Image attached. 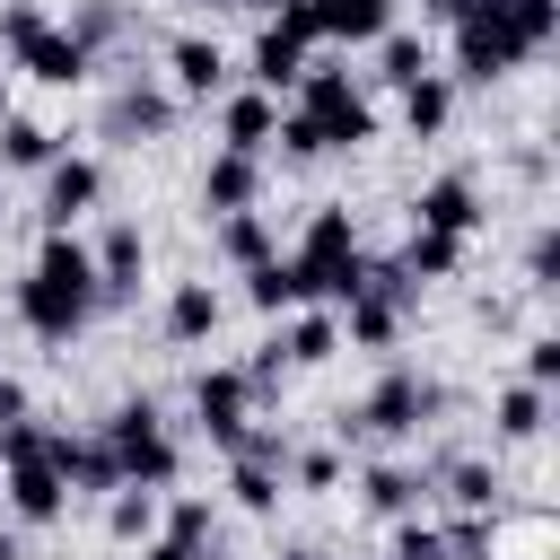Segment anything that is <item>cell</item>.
Here are the masks:
<instances>
[{"label":"cell","mask_w":560,"mask_h":560,"mask_svg":"<svg viewBox=\"0 0 560 560\" xmlns=\"http://www.w3.org/2000/svg\"><path fill=\"white\" fill-rule=\"evenodd\" d=\"M96 315H105V306H96V254H88L79 236H44L35 262H26V280H18V324L61 350V341H79Z\"/></svg>","instance_id":"6da1fadb"},{"label":"cell","mask_w":560,"mask_h":560,"mask_svg":"<svg viewBox=\"0 0 560 560\" xmlns=\"http://www.w3.org/2000/svg\"><path fill=\"white\" fill-rule=\"evenodd\" d=\"M298 289H306V306H350L359 289H368V245H359V219L341 210V201H315L306 210V228H298Z\"/></svg>","instance_id":"7a4b0ae2"},{"label":"cell","mask_w":560,"mask_h":560,"mask_svg":"<svg viewBox=\"0 0 560 560\" xmlns=\"http://www.w3.org/2000/svg\"><path fill=\"white\" fill-rule=\"evenodd\" d=\"M438 411H446V385H438V376L385 368V376L332 420V438H341V446H350V438H368V446H411L420 429H438Z\"/></svg>","instance_id":"3957f363"},{"label":"cell","mask_w":560,"mask_h":560,"mask_svg":"<svg viewBox=\"0 0 560 560\" xmlns=\"http://www.w3.org/2000/svg\"><path fill=\"white\" fill-rule=\"evenodd\" d=\"M96 438L114 446V472H122V490H175V472H184V446H175V429H166V411H158L149 394L114 402V411L96 420Z\"/></svg>","instance_id":"277c9868"},{"label":"cell","mask_w":560,"mask_h":560,"mask_svg":"<svg viewBox=\"0 0 560 560\" xmlns=\"http://www.w3.org/2000/svg\"><path fill=\"white\" fill-rule=\"evenodd\" d=\"M0 61L18 70V79H35V88H79L96 61L52 26V9L44 0H0Z\"/></svg>","instance_id":"5b68a950"},{"label":"cell","mask_w":560,"mask_h":560,"mask_svg":"<svg viewBox=\"0 0 560 560\" xmlns=\"http://www.w3.org/2000/svg\"><path fill=\"white\" fill-rule=\"evenodd\" d=\"M411 315H420V280H411L394 254H385V262L368 254V289L341 306V341H350V350H394V341L411 332Z\"/></svg>","instance_id":"8992f818"},{"label":"cell","mask_w":560,"mask_h":560,"mask_svg":"<svg viewBox=\"0 0 560 560\" xmlns=\"http://www.w3.org/2000/svg\"><path fill=\"white\" fill-rule=\"evenodd\" d=\"M455 44H446V79L455 88H499L525 52H516V26H508V0H464L455 18Z\"/></svg>","instance_id":"52a82bcc"},{"label":"cell","mask_w":560,"mask_h":560,"mask_svg":"<svg viewBox=\"0 0 560 560\" xmlns=\"http://www.w3.org/2000/svg\"><path fill=\"white\" fill-rule=\"evenodd\" d=\"M298 114L315 122L324 158H332V149H368V140H376V105H368V88H359L350 70H315V61H306V79H298Z\"/></svg>","instance_id":"ba28073f"},{"label":"cell","mask_w":560,"mask_h":560,"mask_svg":"<svg viewBox=\"0 0 560 560\" xmlns=\"http://www.w3.org/2000/svg\"><path fill=\"white\" fill-rule=\"evenodd\" d=\"M175 122H184V105L166 79H122L96 105V140H114V149H158V140H175Z\"/></svg>","instance_id":"9c48e42d"},{"label":"cell","mask_w":560,"mask_h":560,"mask_svg":"<svg viewBox=\"0 0 560 560\" xmlns=\"http://www.w3.org/2000/svg\"><path fill=\"white\" fill-rule=\"evenodd\" d=\"M96 201H105V166L79 158V149H61V158L44 166V201H35V219H44V236H70Z\"/></svg>","instance_id":"30bf717a"},{"label":"cell","mask_w":560,"mask_h":560,"mask_svg":"<svg viewBox=\"0 0 560 560\" xmlns=\"http://www.w3.org/2000/svg\"><path fill=\"white\" fill-rule=\"evenodd\" d=\"M411 228L472 245V236L490 228V201H481V184H472V175H429V184L411 192Z\"/></svg>","instance_id":"8fae6325"},{"label":"cell","mask_w":560,"mask_h":560,"mask_svg":"<svg viewBox=\"0 0 560 560\" xmlns=\"http://www.w3.org/2000/svg\"><path fill=\"white\" fill-rule=\"evenodd\" d=\"M192 429H201L219 455L254 429V385H245V368H201V376H192Z\"/></svg>","instance_id":"7c38bea8"},{"label":"cell","mask_w":560,"mask_h":560,"mask_svg":"<svg viewBox=\"0 0 560 560\" xmlns=\"http://www.w3.org/2000/svg\"><path fill=\"white\" fill-rule=\"evenodd\" d=\"M429 499H438L429 464H411V455H368V464H359V508H368V516L402 525V516H420Z\"/></svg>","instance_id":"4fadbf2b"},{"label":"cell","mask_w":560,"mask_h":560,"mask_svg":"<svg viewBox=\"0 0 560 560\" xmlns=\"http://www.w3.org/2000/svg\"><path fill=\"white\" fill-rule=\"evenodd\" d=\"M44 464L70 481V499H114V490H122L114 446H105L96 429H52V438H44Z\"/></svg>","instance_id":"5bb4252c"},{"label":"cell","mask_w":560,"mask_h":560,"mask_svg":"<svg viewBox=\"0 0 560 560\" xmlns=\"http://www.w3.org/2000/svg\"><path fill=\"white\" fill-rule=\"evenodd\" d=\"M166 88H175V105H210V96H228V52H219V35H201V26L166 35Z\"/></svg>","instance_id":"9a60e30c"},{"label":"cell","mask_w":560,"mask_h":560,"mask_svg":"<svg viewBox=\"0 0 560 560\" xmlns=\"http://www.w3.org/2000/svg\"><path fill=\"white\" fill-rule=\"evenodd\" d=\"M0 499H9V525H18V534H44V525L70 516V481H61L44 455H35V464H9V472H0Z\"/></svg>","instance_id":"2e32d148"},{"label":"cell","mask_w":560,"mask_h":560,"mask_svg":"<svg viewBox=\"0 0 560 560\" xmlns=\"http://www.w3.org/2000/svg\"><path fill=\"white\" fill-rule=\"evenodd\" d=\"M88 254H96V306H131V298H140V271H149V236H140V219H114Z\"/></svg>","instance_id":"e0dca14e"},{"label":"cell","mask_w":560,"mask_h":560,"mask_svg":"<svg viewBox=\"0 0 560 560\" xmlns=\"http://www.w3.org/2000/svg\"><path fill=\"white\" fill-rule=\"evenodd\" d=\"M429 481H438V499L455 516H499V490H508L490 455H446V464H429Z\"/></svg>","instance_id":"ac0fdd59"},{"label":"cell","mask_w":560,"mask_h":560,"mask_svg":"<svg viewBox=\"0 0 560 560\" xmlns=\"http://www.w3.org/2000/svg\"><path fill=\"white\" fill-rule=\"evenodd\" d=\"M271 131H280V96H262V88H228V96H219V149L262 158Z\"/></svg>","instance_id":"d6986e66"},{"label":"cell","mask_w":560,"mask_h":560,"mask_svg":"<svg viewBox=\"0 0 560 560\" xmlns=\"http://www.w3.org/2000/svg\"><path fill=\"white\" fill-rule=\"evenodd\" d=\"M201 210H210V219H228V210H262V158L219 149V158L201 166Z\"/></svg>","instance_id":"ffe728a7"},{"label":"cell","mask_w":560,"mask_h":560,"mask_svg":"<svg viewBox=\"0 0 560 560\" xmlns=\"http://www.w3.org/2000/svg\"><path fill=\"white\" fill-rule=\"evenodd\" d=\"M219 315H228V298H219L210 280H175V289H166V315H158V324H166V341H175V350H201V341L219 332Z\"/></svg>","instance_id":"44dd1931"},{"label":"cell","mask_w":560,"mask_h":560,"mask_svg":"<svg viewBox=\"0 0 560 560\" xmlns=\"http://www.w3.org/2000/svg\"><path fill=\"white\" fill-rule=\"evenodd\" d=\"M402 0H315V44H376L394 35Z\"/></svg>","instance_id":"7402d4cb"},{"label":"cell","mask_w":560,"mask_h":560,"mask_svg":"<svg viewBox=\"0 0 560 560\" xmlns=\"http://www.w3.org/2000/svg\"><path fill=\"white\" fill-rule=\"evenodd\" d=\"M52 158H61V131L9 105V114H0V175H44Z\"/></svg>","instance_id":"603a6c76"},{"label":"cell","mask_w":560,"mask_h":560,"mask_svg":"<svg viewBox=\"0 0 560 560\" xmlns=\"http://www.w3.org/2000/svg\"><path fill=\"white\" fill-rule=\"evenodd\" d=\"M210 245H219L236 271H254V262L280 254V228H271V210H228V219H210Z\"/></svg>","instance_id":"cb8c5ba5"},{"label":"cell","mask_w":560,"mask_h":560,"mask_svg":"<svg viewBox=\"0 0 560 560\" xmlns=\"http://www.w3.org/2000/svg\"><path fill=\"white\" fill-rule=\"evenodd\" d=\"M280 359H289V368H324V359H341V315H332V306H298V315L280 324Z\"/></svg>","instance_id":"d4e9b609"},{"label":"cell","mask_w":560,"mask_h":560,"mask_svg":"<svg viewBox=\"0 0 560 560\" xmlns=\"http://www.w3.org/2000/svg\"><path fill=\"white\" fill-rule=\"evenodd\" d=\"M551 429V394L542 385H499V402H490V438L499 446H534Z\"/></svg>","instance_id":"484cf974"},{"label":"cell","mask_w":560,"mask_h":560,"mask_svg":"<svg viewBox=\"0 0 560 560\" xmlns=\"http://www.w3.org/2000/svg\"><path fill=\"white\" fill-rule=\"evenodd\" d=\"M245 61H254V70H245V88H262V96H280V88H298V79H306V44H289L280 26H262Z\"/></svg>","instance_id":"4316f807"},{"label":"cell","mask_w":560,"mask_h":560,"mask_svg":"<svg viewBox=\"0 0 560 560\" xmlns=\"http://www.w3.org/2000/svg\"><path fill=\"white\" fill-rule=\"evenodd\" d=\"M368 52H376V88H394V96H402L411 79H429V70H438L429 35H402V26H394V35H376Z\"/></svg>","instance_id":"83f0119b"},{"label":"cell","mask_w":560,"mask_h":560,"mask_svg":"<svg viewBox=\"0 0 560 560\" xmlns=\"http://www.w3.org/2000/svg\"><path fill=\"white\" fill-rule=\"evenodd\" d=\"M446 122H455V79H446V70L411 79V88H402V131H411V140H438Z\"/></svg>","instance_id":"f1b7e54d"},{"label":"cell","mask_w":560,"mask_h":560,"mask_svg":"<svg viewBox=\"0 0 560 560\" xmlns=\"http://www.w3.org/2000/svg\"><path fill=\"white\" fill-rule=\"evenodd\" d=\"M236 280H245V306H254V315H298V306H306L289 254H271V262H254V271H236Z\"/></svg>","instance_id":"f546056e"},{"label":"cell","mask_w":560,"mask_h":560,"mask_svg":"<svg viewBox=\"0 0 560 560\" xmlns=\"http://www.w3.org/2000/svg\"><path fill=\"white\" fill-rule=\"evenodd\" d=\"M61 35L96 61V52H114V44L131 35V9H122V0H70V26H61Z\"/></svg>","instance_id":"4dcf8cb0"},{"label":"cell","mask_w":560,"mask_h":560,"mask_svg":"<svg viewBox=\"0 0 560 560\" xmlns=\"http://www.w3.org/2000/svg\"><path fill=\"white\" fill-rule=\"evenodd\" d=\"M394 262H402V271L429 289V280H455V271H464V245H455V236H429V228H411Z\"/></svg>","instance_id":"1f68e13d"},{"label":"cell","mask_w":560,"mask_h":560,"mask_svg":"<svg viewBox=\"0 0 560 560\" xmlns=\"http://www.w3.org/2000/svg\"><path fill=\"white\" fill-rule=\"evenodd\" d=\"M105 534H114L122 551H140V542L158 534V490H114V499H105Z\"/></svg>","instance_id":"d6a6232c"},{"label":"cell","mask_w":560,"mask_h":560,"mask_svg":"<svg viewBox=\"0 0 560 560\" xmlns=\"http://www.w3.org/2000/svg\"><path fill=\"white\" fill-rule=\"evenodd\" d=\"M228 499L245 508V516H280V472H262V464H228Z\"/></svg>","instance_id":"836d02e7"},{"label":"cell","mask_w":560,"mask_h":560,"mask_svg":"<svg viewBox=\"0 0 560 560\" xmlns=\"http://www.w3.org/2000/svg\"><path fill=\"white\" fill-rule=\"evenodd\" d=\"M438 542H446V560H499V516H446Z\"/></svg>","instance_id":"e575fe53"},{"label":"cell","mask_w":560,"mask_h":560,"mask_svg":"<svg viewBox=\"0 0 560 560\" xmlns=\"http://www.w3.org/2000/svg\"><path fill=\"white\" fill-rule=\"evenodd\" d=\"M508 26H516V52L534 61V52H551V35H560V0H508Z\"/></svg>","instance_id":"d590c367"},{"label":"cell","mask_w":560,"mask_h":560,"mask_svg":"<svg viewBox=\"0 0 560 560\" xmlns=\"http://www.w3.org/2000/svg\"><path fill=\"white\" fill-rule=\"evenodd\" d=\"M525 289H534V298H551V289H560V228H551V219L525 236Z\"/></svg>","instance_id":"8d00e7d4"},{"label":"cell","mask_w":560,"mask_h":560,"mask_svg":"<svg viewBox=\"0 0 560 560\" xmlns=\"http://www.w3.org/2000/svg\"><path fill=\"white\" fill-rule=\"evenodd\" d=\"M158 534H175V542H192V551H210V490H184L166 516H158Z\"/></svg>","instance_id":"74e56055"},{"label":"cell","mask_w":560,"mask_h":560,"mask_svg":"<svg viewBox=\"0 0 560 560\" xmlns=\"http://www.w3.org/2000/svg\"><path fill=\"white\" fill-rule=\"evenodd\" d=\"M289 481L298 490H341V446H289Z\"/></svg>","instance_id":"f35d334b"},{"label":"cell","mask_w":560,"mask_h":560,"mask_svg":"<svg viewBox=\"0 0 560 560\" xmlns=\"http://www.w3.org/2000/svg\"><path fill=\"white\" fill-rule=\"evenodd\" d=\"M228 464H262V472L289 481V438H280V429H245V438L228 446Z\"/></svg>","instance_id":"ab89813d"},{"label":"cell","mask_w":560,"mask_h":560,"mask_svg":"<svg viewBox=\"0 0 560 560\" xmlns=\"http://www.w3.org/2000/svg\"><path fill=\"white\" fill-rule=\"evenodd\" d=\"M271 149H280V158H289V166H315V158H324V140H315V122H306V114H298V105H289V114H280V131H271Z\"/></svg>","instance_id":"60d3db41"},{"label":"cell","mask_w":560,"mask_h":560,"mask_svg":"<svg viewBox=\"0 0 560 560\" xmlns=\"http://www.w3.org/2000/svg\"><path fill=\"white\" fill-rule=\"evenodd\" d=\"M385 560H446V542H438V525H429V516H402V525H394V542H385Z\"/></svg>","instance_id":"b9f144b4"},{"label":"cell","mask_w":560,"mask_h":560,"mask_svg":"<svg viewBox=\"0 0 560 560\" xmlns=\"http://www.w3.org/2000/svg\"><path fill=\"white\" fill-rule=\"evenodd\" d=\"M516 385H542V394L560 385V332H534V341H525V376H516Z\"/></svg>","instance_id":"7bdbcfd3"},{"label":"cell","mask_w":560,"mask_h":560,"mask_svg":"<svg viewBox=\"0 0 560 560\" xmlns=\"http://www.w3.org/2000/svg\"><path fill=\"white\" fill-rule=\"evenodd\" d=\"M140 560H201V551H192V542H175V534H149V542H140Z\"/></svg>","instance_id":"ee69618b"},{"label":"cell","mask_w":560,"mask_h":560,"mask_svg":"<svg viewBox=\"0 0 560 560\" xmlns=\"http://www.w3.org/2000/svg\"><path fill=\"white\" fill-rule=\"evenodd\" d=\"M26 411H35V402H26V385H18V376H0V420H26Z\"/></svg>","instance_id":"f6af8a7d"},{"label":"cell","mask_w":560,"mask_h":560,"mask_svg":"<svg viewBox=\"0 0 560 560\" xmlns=\"http://www.w3.org/2000/svg\"><path fill=\"white\" fill-rule=\"evenodd\" d=\"M0 560H26V534H18L9 516H0Z\"/></svg>","instance_id":"bcb514c9"},{"label":"cell","mask_w":560,"mask_h":560,"mask_svg":"<svg viewBox=\"0 0 560 560\" xmlns=\"http://www.w3.org/2000/svg\"><path fill=\"white\" fill-rule=\"evenodd\" d=\"M271 560H332V551H315V542H280Z\"/></svg>","instance_id":"7dc6e473"},{"label":"cell","mask_w":560,"mask_h":560,"mask_svg":"<svg viewBox=\"0 0 560 560\" xmlns=\"http://www.w3.org/2000/svg\"><path fill=\"white\" fill-rule=\"evenodd\" d=\"M455 9H464V0H420V18H455Z\"/></svg>","instance_id":"c3c4849f"},{"label":"cell","mask_w":560,"mask_h":560,"mask_svg":"<svg viewBox=\"0 0 560 560\" xmlns=\"http://www.w3.org/2000/svg\"><path fill=\"white\" fill-rule=\"evenodd\" d=\"M184 9H245V0H184Z\"/></svg>","instance_id":"681fc988"},{"label":"cell","mask_w":560,"mask_h":560,"mask_svg":"<svg viewBox=\"0 0 560 560\" xmlns=\"http://www.w3.org/2000/svg\"><path fill=\"white\" fill-rule=\"evenodd\" d=\"M0 114H9V61H0Z\"/></svg>","instance_id":"f907efd6"},{"label":"cell","mask_w":560,"mask_h":560,"mask_svg":"<svg viewBox=\"0 0 560 560\" xmlns=\"http://www.w3.org/2000/svg\"><path fill=\"white\" fill-rule=\"evenodd\" d=\"M0 219H9V175H0Z\"/></svg>","instance_id":"816d5d0a"},{"label":"cell","mask_w":560,"mask_h":560,"mask_svg":"<svg viewBox=\"0 0 560 560\" xmlns=\"http://www.w3.org/2000/svg\"><path fill=\"white\" fill-rule=\"evenodd\" d=\"M201 560H219V551H201Z\"/></svg>","instance_id":"f5cc1de1"}]
</instances>
